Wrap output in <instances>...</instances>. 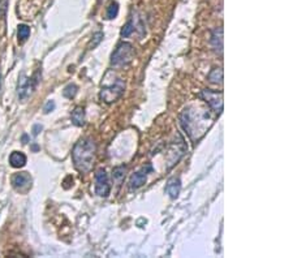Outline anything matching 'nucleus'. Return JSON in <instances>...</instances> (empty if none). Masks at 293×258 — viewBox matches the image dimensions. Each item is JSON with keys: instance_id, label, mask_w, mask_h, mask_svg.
<instances>
[{"instance_id": "obj_1", "label": "nucleus", "mask_w": 293, "mask_h": 258, "mask_svg": "<svg viewBox=\"0 0 293 258\" xmlns=\"http://www.w3.org/2000/svg\"><path fill=\"white\" fill-rule=\"evenodd\" d=\"M214 120L215 115H212L209 108L201 106H190L180 115V123L193 141H198L202 137L214 124Z\"/></svg>"}, {"instance_id": "obj_2", "label": "nucleus", "mask_w": 293, "mask_h": 258, "mask_svg": "<svg viewBox=\"0 0 293 258\" xmlns=\"http://www.w3.org/2000/svg\"><path fill=\"white\" fill-rule=\"evenodd\" d=\"M95 151H97V146L91 138H82L74 145L72 158H73L74 167L77 168V171L82 174L90 171L94 166Z\"/></svg>"}, {"instance_id": "obj_3", "label": "nucleus", "mask_w": 293, "mask_h": 258, "mask_svg": "<svg viewBox=\"0 0 293 258\" xmlns=\"http://www.w3.org/2000/svg\"><path fill=\"white\" fill-rule=\"evenodd\" d=\"M125 89V81L120 77H116L115 80H112L111 82H107L105 81V84L102 85V90L99 97L105 103L110 104L114 103L122 98L123 93H124Z\"/></svg>"}, {"instance_id": "obj_4", "label": "nucleus", "mask_w": 293, "mask_h": 258, "mask_svg": "<svg viewBox=\"0 0 293 258\" xmlns=\"http://www.w3.org/2000/svg\"><path fill=\"white\" fill-rule=\"evenodd\" d=\"M135 59V50L131 43H120L111 57L112 67H125Z\"/></svg>"}, {"instance_id": "obj_5", "label": "nucleus", "mask_w": 293, "mask_h": 258, "mask_svg": "<svg viewBox=\"0 0 293 258\" xmlns=\"http://www.w3.org/2000/svg\"><path fill=\"white\" fill-rule=\"evenodd\" d=\"M203 101L209 104L211 110L215 111V114H220L223 111V93L222 91H214L210 89H205L201 93Z\"/></svg>"}, {"instance_id": "obj_6", "label": "nucleus", "mask_w": 293, "mask_h": 258, "mask_svg": "<svg viewBox=\"0 0 293 258\" xmlns=\"http://www.w3.org/2000/svg\"><path fill=\"white\" fill-rule=\"evenodd\" d=\"M111 192V185L105 168H99L95 174V193L99 197H107Z\"/></svg>"}, {"instance_id": "obj_7", "label": "nucleus", "mask_w": 293, "mask_h": 258, "mask_svg": "<svg viewBox=\"0 0 293 258\" xmlns=\"http://www.w3.org/2000/svg\"><path fill=\"white\" fill-rule=\"evenodd\" d=\"M31 176L29 172H18V174L13 175L12 178V185L17 192L20 193H26L31 188Z\"/></svg>"}, {"instance_id": "obj_8", "label": "nucleus", "mask_w": 293, "mask_h": 258, "mask_svg": "<svg viewBox=\"0 0 293 258\" xmlns=\"http://www.w3.org/2000/svg\"><path fill=\"white\" fill-rule=\"evenodd\" d=\"M34 84L33 78H26L22 77L21 81L18 82V99L21 102H26V99L31 95L34 90Z\"/></svg>"}, {"instance_id": "obj_9", "label": "nucleus", "mask_w": 293, "mask_h": 258, "mask_svg": "<svg viewBox=\"0 0 293 258\" xmlns=\"http://www.w3.org/2000/svg\"><path fill=\"white\" fill-rule=\"evenodd\" d=\"M148 171H151V167H150V166H147L146 168H142L141 171L132 175L131 183H129V188H131L132 191H136V189H139V188H141L142 185L145 184Z\"/></svg>"}, {"instance_id": "obj_10", "label": "nucleus", "mask_w": 293, "mask_h": 258, "mask_svg": "<svg viewBox=\"0 0 293 258\" xmlns=\"http://www.w3.org/2000/svg\"><path fill=\"white\" fill-rule=\"evenodd\" d=\"M211 44L215 52H219L220 55L223 54V29L222 27H216L215 30L212 31Z\"/></svg>"}, {"instance_id": "obj_11", "label": "nucleus", "mask_w": 293, "mask_h": 258, "mask_svg": "<svg viewBox=\"0 0 293 258\" xmlns=\"http://www.w3.org/2000/svg\"><path fill=\"white\" fill-rule=\"evenodd\" d=\"M26 155L21 151H13L9 157V163L13 168H21L26 164Z\"/></svg>"}, {"instance_id": "obj_12", "label": "nucleus", "mask_w": 293, "mask_h": 258, "mask_svg": "<svg viewBox=\"0 0 293 258\" xmlns=\"http://www.w3.org/2000/svg\"><path fill=\"white\" fill-rule=\"evenodd\" d=\"M180 189H181V181L179 178H172L167 184V193L171 196V198H176L179 196Z\"/></svg>"}, {"instance_id": "obj_13", "label": "nucleus", "mask_w": 293, "mask_h": 258, "mask_svg": "<svg viewBox=\"0 0 293 258\" xmlns=\"http://www.w3.org/2000/svg\"><path fill=\"white\" fill-rule=\"evenodd\" d=\"M72 123L77 127H82L85 124V110L82 107H76L73 111H72L71 115Z\"/></svg>"}, {"instance_id": "obj_14", "label": "nucleus", "mask_w": 293, "mask_h": 258, "mask_svg": "<svg viewBox=\"0 0 293 258\" xmlns=\"http://www.w3.org/2000/svg\"><path fill=\"white\" fill-rule=\"evenodd\" d=\"M209 81L212 84H222L223 82V70L222 68H214L209 74Z\"/></svg>"}, {"instance_id": "obj_15", "label": "nucleus", "mask_w": 293, "mask_h": 258, "mask_svg": "<svg viewBox=\"0 0 293 258\" xmlns=\"http://www.w3.org/2000/svg\"><path fill=\"white\" fill-rule=\"evenodd\" d=\"M114 181L118 185H120L123 183V180H124L125 178V167H123V166H120V167H116L114 170Z\"/></svg>"}, {"instance_id": "obj_16", "label": "nucleus", "mask_w": 293, "mask_h": 258, "mask_svg": "<svg viewBox=\"0 0 293 258\" xmlns=\"http://www.w3.org/2000/svg\"><path fill=\"white\" fill-rule=\"evenodd\" d=\"M17 35H18V39L21 42H25L30 35V27L27 26V25H20L18 30H17Z\"/></svg>"}, {"instance_id": "obj_17", "label": "nucleus", "mask_w": 293, "mask_h": 258, "mask_svg": "<svg viewBox=\"0 0 293 258\" xmlns=\"http://www.w3.org/2000/svg\"><path fill=\"white\" fill-rule=\"evenodd\" d=\"M119 13V4L118 3H111L110 7L107 9V18H115Z\"/></svg>"}, {"instance_id": "obj_18", "label": "nucleus", "mask_w": 293, "mask_h": 258, "mask_svg": "<svg viewBox=\"0 0 293 258\" xmlns=\"http://www.w3.org/2000/svg\"><path fill=\"white\" fill-rule=\"evenodd\" d=\"M76 93H77V86L76 85H68L67 87L64 89V91H63V94H64V97L67 98H73L74 95H76Z\"/></svg>"}, {"instance_id": "obj_19", "label": "nucleus", "mask_w": 293, "mask_h": 258, "mask_svg": "<svg viewBox=\"0 0 293 258\" xmlns=\"http://www.w3.org/2000/svg\"><path fill=\"white\" fill-rule=\"evenodd\" d=\"M133 30H135V23H133V21H128L127 22V25L124 26V29H123L122 31V35L123 37H129L132 33H133Z\"/></svg>"}, {"instance_id": "obj_20", "label": "nucleus", "mask_w": 293, "mask_h": 258, "mask_svg": "<svg viewBox=\"0 0 293 258\" xmlns=\"http://www.w3.org/2000/svg\"><path fill=\"white\" fill-rule=\"evenodd\" d=\"M8 7V0H0V20L3 18L5 14V10Z\"/></svg>"}, {"instance_id": "obj_21", "label": "nucleus", "mask_w": 293, "mask_h": 258, "mask_svg": "<svg viewBox=\"0 0 293 258\" xmlns=\"http://www.w3.org/2000/svg\"><path fill=\"white\" fill-rule=\"evenodd\" d=\"M102 38H103V33H97V34H95V35H94V43L90 44V48H91V47L94 48V47L97 46V44L99 43V42H101Z\"/></svg>"}, {"instance_id": "obj_22", "label": "nucleus", "mask_w": 293, "mask_h": 258, "mask_svg": "<svg viewBox=\"0 0 293 258\" xmlns=\"http://www.w3.org/2000/svg\"><path fill=\"white\" fill-rule=\"evenodd\" d=\"M0 86H1V77H0Z\"/></svg>"}]
</instances>
